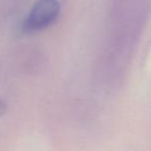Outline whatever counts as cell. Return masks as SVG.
I'll return each mask as SVG.
<instances>
[{
	"label": "cell",
	"mask_w": 151,
	"mask_h": 151,
	"mask_svg": "<svg viewBox=\"0 0 151 151\" xmlns=\"http://www.w3.org/2000/svg\"><path fill=\"white\" fill-rule=\"evenodd\" d=\"M59 12L58 0H38L25 21L24 31L36 32L47 28L58 18Z\"/></svg>",
	"instance_id": "1"
},
{
	"label": "cell",
	"mask_w": 151,
	"mask_h": 151,
	"mask_svg": "<svg viewBox=\"0 0 151 151\" xmlns=\"http://www.w3.org/2000/svg\"><path fill=\"white\" fill-rule=\"evenodd\" d=\"M5 110H6L5 104H4L3 101H1V100H0V118H1L2 116H3L4 112H5Z\"/></svg>",
	"instance_id": "2"
}]
</instances>
